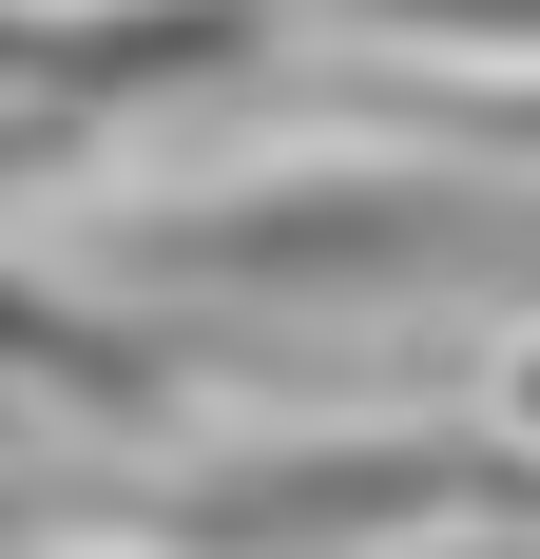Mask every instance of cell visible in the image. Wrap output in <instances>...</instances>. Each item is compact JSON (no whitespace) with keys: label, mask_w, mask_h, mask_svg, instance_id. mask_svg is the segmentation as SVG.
I'll return each mask as SVG.
<instances>
[{"label":"cell","mask_w":540,"mask_h":559,"mask_svg":"<svg viewBox=\"0 0 540 559\" xmlns=\"http://www.w3.org/2000/svg\"><path fill=\"white\" fill-rule=\"evenodd\" d=\"M444 502H483V521H540V463H463V444H328V463H232V483H193V540L213 559H367L386 521H444Z\"/></svg>","instance_id":"cell-1"},{"label":"cell","mask_w":540,"mask_h":559,"mask_svg":"<svg viewBox=\"0 0 540 559\" xmlns=\"http://www.w3.org/2000/svg\"><path fill=\"white\" fill-rule=\"evenodd\" d=\"M270 39V0H0V116H58L97 135L116 97H174V78H232Z\"/></svg>","instance_id":"cell-2"},{"label":"cell","mask_w":540,"mask_h":559,"mask_svg":"<svg viewBox=\"0 0 540 559\" xmlns=\"http://www.w3.org/2000/svg\"><path fill=\"white\" fill-rule=\"evenodd\" d=\"M0 386H58L97 425H136V405H174V347L116 329V309H58V289H0Z\"/></svg>","instance_id":"cell-3"},{"label":"cell","mask_w":540,"mask_h":559,"mask_svg":"<svg viewBox=\"0 0 540 559\" xmlns=\"http://www.w3.org/2000/svg\"><path fill=\"white\" fill-rule=\"evenodd\" d=\"M521 425H540V367H521Z\"/></svg>","instance_id":"cell-4"}]
</instances>
